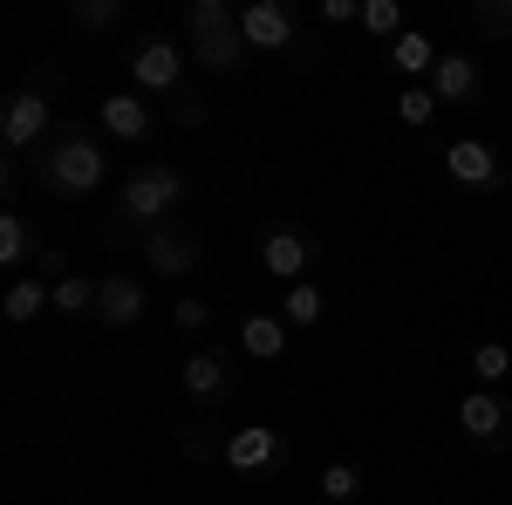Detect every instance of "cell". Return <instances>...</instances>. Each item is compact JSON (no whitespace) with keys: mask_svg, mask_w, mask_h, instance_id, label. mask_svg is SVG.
<instances>
[{"mask_svg":"<svg viewBox=\"0 0 512 505\" xmlns=\"http://www.w3.org/2000/svg\"><path fill=\"white\" fill-rule=\"evenodd\" d=\"M41 308H55V287H41V273H21V280L7 287V301H0V314H7L14 328L41 321Z\"/></svg>","mask_w":512,"mask_h":505,"instance_id":"cell-17","label":"cell"},{"mask_svg":"<svg viewBox=\"0 0 512 505\" xmlns=\"http://www.w3.org/2000/svg\"><path fill=\"white\" fill-rule=\"evenodd\" d=\"M151 314V294L137 273H103V294H96V321L103 328H137Z\"/></svg>","mask_w":512,"mask_h":505,"instance_id":"cell-9","label":"cell"},{"mask_svg":"<svg viewBox=\"0 0 512 505\" xmlns=\"http://www.w3.org/2000/svg\"><path fill=\"white\" fill-rule=\"evenodd\" d=\"M280 458V430H267V424H246V430H226V458L219 465L226 471H239V478H260V471Z\"/></svg>","mask_w":512,"mask_h":505,"instance_id":"cell-12","label":"cell"},{"mask_svg":"<svg viewBox=\"0 0 512 505\" xmlns=\"http://www.w3.org/2000/svg\"><path fill=\"white\" fill-rule=\"evenodd\" d=\"M390 62H396V76H410V82H431V69H437V48H431V35H396L390 41Z\"/></svg>","mask_w":512,"mask_h":505,"instance_id":"cell-18","label":"cell"},{"mask_svg":"<svg viewBox=\"0 0 512 505\" xmlns=\"http://www.w3.org/2000/svg\"><path fill=\"white\" fill-rule=\"evenodd\" d=\"M96 294H103V280L62 273V280H55V314H96Z\"/></svg>","mask_w":512,"mask_h":505,"instance_id":"cell-21","label":"cell"},{"mask_svg":"<svg viewBox=\"0 0 512 505\" xmlns=\"http://www.w3.org/2000/svg\"><path fill=\"white\" fill-rule=\"evenodd\" d=\"M144 260H151V273H192L198 239L185 226H158V233H144Z\"/></svg>","mask_w":512,"mask_h":505,"instance_id":"cell-13","label":"cell"},{"mask_svg":"<svg viewBox=\"0 0 512 505\" xmlns=\"http://www.w3.org/2000/svg\"><path fill=\"white\" fill-rule=\"evenodd\" d=\"M96 123H103L117 144H144V137H151V123H158V110H151V96L117 89V96H103V103H96Z\"/></svg>","mask_w":512,"mask_h":505,"instance_id":"cell-10","label":"cell"},{"mask_svg":"<svg viewBox=\"0 0 512 505\" xmlns=\"http://www.w3.org/2000/svg\"><path fill=\"white\" fill-rule=\"evenodd\" d=\"M239 35H246V48H260V55H280V48L301 41V28H294V7L287 0H246L239 7Z\"/></svg>","mask_w":512,"mask_h":505,"instance_id":"cell-5","label":"cell"},{"mask_svg":"<svg viewBox=\"0 0 512 505\" xmlns=\"http://www.w3.org/2000/svg\"><path fill=\"white\" fill-rule=\"evenodd\" d=\"M458 424H465V437H472V444L506 451V444H512V403L499 396V389H472V396L458 403Z\"/></svg>","mask_w":512,"mask_h":505,"instance_id":"cell-6","label":"cell"},{"mask_svg":"<svg viewBox=\"0 0 512 505\" xmlns=\"http://www.w3.org/2000/svg\"><path fill=\"white\" fill-rule=\"evenodd\" d=\"M321 314H328V294H321L315 280H301V287H287V301H280V321H287V328H315Z\"/></svg>","mask_w":512,"mask_h":505,"instance_id":"cell-19","label":"cell"},{"mask_svg":"<svg viewBox=\"0 0 512 505\" xmlns=\"http://www.w3.org/2000/svg\"><path fill=\"white\" fill-rule=\"evenodd\" d=\"M171 321H178V328H212V301H198V294H185V301L171 308Z\"/></svg>","mask_w":512,"mask_h":505,"instance_id":"cell-28","label":"cell"},{"mask_svg":"<svg viewBox=\"0 0 512 505\" xmlns=\"http://www.w3.org/2000/svg\"><path fill=\"white\" fill-rule=\"evenodd\" d=\"M178 198H185V178H178L171 164H144V171L123 185V219H144V226L158 233V226H171Z\"/></svg>","mask_w":512,"mask_h":505,"instance_id":"cell-3","label":"cell"},{"mask_svg":"<svg viewBox=\"0 0 512 505\" xmlns=\"http://www.w3.org/2000/svg\"><path fill=\"white\" fill-rule=\"evenodd\" d=\"M472 376H478V389L506 383V376H512V349H506V342H478V349H472Z\"/></svg>","mask_w":512,"mask_h":505,"instance_id":"cell-24","label":"cell"},{"mask_svg":"<svg viewBox=\"0 0 512 505\" xmlns=\"http://www.w3.org/2000/svg\"><path fill=\"white\" fill-rule=\"evenodd\" d=\"M35 260V226L21 212H0V267H28Z\"/></svg>","mask_w":512,"mask_h":505,"instance_id":"cell-20","label":"cell"},{"mask_svg":"<svg viewBox=\"0 0 512 505\" xmlns=\"http://www.w3.org/2000/svg\"><path fill=\"white\" fill-rule=\"evenodd\" d=\"M130 89H137V96H178V89H185V55H178L171 41H144V48L130 55Z\"/></svg>","mask_w":512,"mask_h":505,"instance_id":"cell-7","label":"cell"},{"mask_svg":"<svg viewBox=\"0 0 512 505\" xmlns=\"http://www.w3.org/2000/svg\"><path fill=\"white\" fill-rule=\"evenodd\" d=\"M260 273H274L280 287H301L308 273H315V239L301 233V226H267L260 233Z\"/></svg>","mask_w":512,"mask_h":505,"instance_id":"cell-4","label":"cell"},{"mask_svg":"<svg viewBox=\"0 0 512 505\" xmlns=\"http://www.w3.org/2000/svg\"><path fill=\"white\" fill-rule=\"evenodd\" d=\"M192 48L212 76H233L239 55H246V35H239V14L226 0H192Z\"/></svg>","mask_w":512,"mask_h":505,"instance_id":"cell-2","label":"cell"},{"mask_svg":"<svg viewBox=\"0 0 512 505\" xmlns=\"http://www.w3.org/2000/svg\"><path fill=\"white\" fill-rule=\"evenodd\" d=\"M239 355L246 362H280L287 355V321L280 314H246L239 321Z\"/></svg>","mask_w":512,"mask_h":505,"instance_id":"cell-14","label":"cell"},{"mask_svg":"<svg viewBox=\"0 0 512 505\" xmlns=\"http://www.w3.org/2000/svg\"><path fill=\"white\" fill-rule=\"evenodd\" d=\"M178 451L185 458H226V430H212V424H178Z\"/></svg>","mask_w":512,"mask_h":505,"instance_id":"cell-25","label":"cell"},{"mask_svg":"<svg viewBox=\"0 0 512 505\" xmlns=\"http://www.w3.org/2000/svg\"><path fill=\"white\" fill-rule=\"evenodd\" d=\"M69 14H76V28H117V0H76V7H69Z\"/></svg>","mask_w":512,"mask_h":505,"instance_id":"cell-27","label":"cell"},{"mask_svg":"<svg viewBox=\"0 0 512 505\" xmlns=\"http://www.w3.org/2000/svg\"><path fill=\"white\" fill-rule=\"evenodd\" d=\"M431 96H437V103H472V96H478V55H437Z\"/></svg>","mask_w":512,"mask_h":505,"instance_id":"cell-15","label":"cell"},{"mask_svg":"<svg viewBox=\"0 0 512 505\" xmlns=\"http://www.w3.org/2000/svg\"><path fill=\"white\" fill-rule=\"evenodd\" d=\"M226 389H233V369H226L219 355H192V362H185V396H192V403L212 410V403H226Z\"/></svg>","mask_w":512,"mask_h":505,"instance_id":"cell-16","label":"cell"},{"mask_svg":"<svg viewBox=\"0 0 512 505\" xmlns=\"http://www.w3.org/2000/svg\"><path fill=\"white\" fill-rule=\"evenodd\" d=\"M362 28H369L376 41L410 35V28H403V7H396V0H362Z\"/></svg>","mask_w":512,"mask_h":505,"instance_id":"cell-26","label":"cell"},{"mask_svg":"<svg viewBox=\"0 0 512 505\" xmlns=\"http://www.w3.org/2000/svg\"><path fill=\"white\" fill-rule=\"evenodd\" d=\"M315 499H328V505H355V499H362V465L335 458V465L321 471V492H315Z\"/></svg>","mask_w":512,"mask_h":505,"instance_id":"cell-22","label":"cell"},{"mask_svg":"<svg viewBox=\"0 0 512 505\" xmlns=\"http://www.w3.org/2000/svg\"><path fill=\"white\" fill-rule=\"evenodd\" d=\"M437 110H444V103L431 96V82H410V89L396 96V123H410V130H431Z\"/></svg>","mask_w":512,"mask_h":505,"instance_id":"cell-23","label":"cell"},{"mask_svg":"<svg viewBox=\"0 0 512 505\" xmlns=\"http://www.w3.org/2000/svg\"><path fill=\"white\" fill-rule=\"evenodd\" d=\"M308 505H328V499H308Z\"/></svg>","mask_w":512,"mask_h":505,"instance_id":"cell-30","label":"cell"},{"mask_svg":"<svg viewBox=\"0 0 512 505\" xmlns=\"http://www.w3.org/2000/svg\"><path fill=\"white\" fill-rule=\"evenodd\" d=\"M321 21L328 28H349V21H362V0H321Z\"/></svg>","mask_w":512,"mask_h":505,"instance_id":"cell-29","label":"cell"},{"mask_svg":"<svg viewBox=\"0 0 512 505\" xmlns=\"http://www.w3.org/2000/svg\"><path fill=\"white\" fill-rule=\"evenodd\" d=\"M103 178H110V157L89 130H69L41 151V192L48 198H89L103 192Z\"/></svg>","mask_w":512,"mask_h":505,"instance_id":"cell-1","label":"cell"},{"mask_svg":"<svg viewBox=\"0 0 512 505\" xmlns=\"http://www.w3.org/2000/svg\"><path fill=\"white\" fill-rule=\"evenodd\" d=\"M444 171H451V185H472V192H492L499 178H506V164L492 144H478V137H458L451 151H444Z\"/></svg>","mask_w":512,"mask_h":505,"instance_id":"cell-11","label":"cell"},{"mask_svg":"<svg viewBox=\"0 0 512 505\" xmlns=\"http://www.w3.org/2000/svg\"><path fill=\"white\" fill-rule=\"evenodd\" d=\"M48 123H55L48 96H41V89H14L7 110H0V144H7V151H28V144L48 137Z\"/></svg>","mask_w":512,"mask_h":505,"instance_id":"cell-8","label":"cell"}]
</instances>
